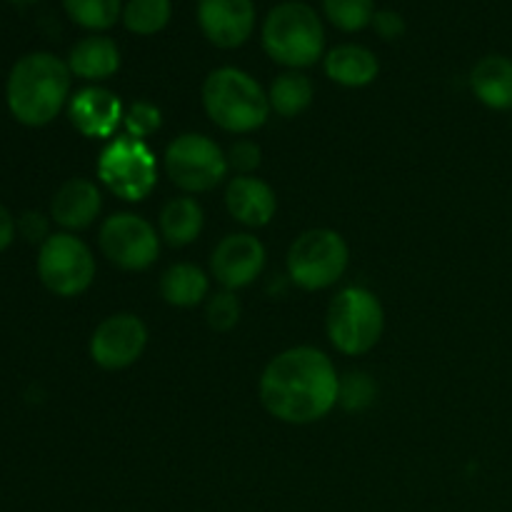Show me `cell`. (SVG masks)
Returning <instances> with one entry per match:
<instances>
[{"mask_svg":"<svg viewBox=\"0 0 512 512\" xmlns=\"http://www.w3.org/2000/svg\"><path fill=\"white\" fill-rule=\"evenodd\" d=\"M260 403L275 420L310 425L323 420L340 400V378L333 360L318 348L283 350L260 375Z\"/></svg>","mask_w":512,"mask_h":512,"instance_id":"6da1fadb","label":"cell"},{"mask_svg":"<svg viewBox=\"0 0 512 512\" xmlns=\"http://www.w3.org/2000/svg\"><path fill=\"white\" fill-rule=\"evenodd\" d=\"M73 73L63 58L45 50L15 60L5 83V103L10 115L25 128L50 125L70 103Z\"/></svg>","mask_w":512,"mask_h":512,"instance_id":"7a4b0ae2","label":"cell"},{"mask_svg":"<svg viewBox=\"0 0 512 512\" xmlns=\"http://www.w3.org/2000/svg\"><path fill=\"white\" fill-rule=\"evenodd\" d=\"M203 108L220 130L248 135L268 123V93L250 73L240 68L213 70L203 83Z\"/></svg>","mask_w":512,"mask_h":512,"instance_id":"3957f363","label":"cell"},{"mask_svg":"<svg viewBox=\"0 0 512 512\" xmlns=\"http://www.w3.org/2000/svg\"><path fill=\"white\" fill-rule=\"evenodd\" d=\"M263 50L278 65L290 70L310 68L325 53V28L313 5L285 0L275 5L260 28Z\"/></svg>","mask_w":512,"mask_h":512,"instance_id":"277c9868","label":"cell"},{"mask_svg":"<svg viewBox=\"0 0 512 512\" xmlns=\"http://www.w3.org/2000/svg\"><path fill=\"white\" fill-rule=\"evenodd\" d=\"M325 328L338 353L350 358L370 353L383 338V303L365 288H343L330 300Z\"/></svg>","mask_w":512,"mask_h":512,"instance_id":"5b68a950","label":"cell"},{"mask_svg":"<svg viewBox=\"0 0 512 512\" xmlns=\"http://www.w3.org/2000/svg\"><path fill=\"white\" fill-rule=\"evenodd\" d=\"M350 263L348 243L330 228L305 230L288 250V275L298 288L325 290L338 283Z\"/></svg>","mask_w":512,"mask_h":512,"instance_id":"8992f818","label":"cell"},{"mask_svg":"<svg viewBox=\"0 0 512 512\" xmlns=\"http://www.w3.org/2000/svg\"><path fill=\"white\" fill-rule=\"evenodd\" d=\"M98 178L120 200L140 203L155 190L158 163L145 140L125 135V138H115L113 143L105 145L98 158Z\"/></svg>","mask_w":512,"mask_h":512,"instance_id":"52a82bcc","label":"cell"},{"mask_svg":"<svg viewBox=\"0 0 512 512\" xmlns=\"http://www.w3.org/2000/svg\"><path fill=\"white\" fill-rule=\"evenodd\" d=\"M163 165L173 185L183 193H208L228 175V155L208 135L185 133L168 145Z\"/></svg>","mask_w":512,"mask_h":512,"instance_id":"ba28073f","label":"cell"},{"mask_svg":"<svg viewBox=\"0 0 512 512\" xmlns=\"http://www.w3.org/2000/svg\"><path fill=\"white\" fill-rule=\"evenodd\" d=\"M38 278L58 298H78L93 285L95 258L73 233H53L38 250Z\"/></svg>","mask_w":512,"mask_h":512,"instance_id":"9c48e42d","label":"cell"},{"mask_svg":"<svg viewBox=\"0 0 512 512\" xmlns=\"http://www.w3.org/2000/svg\"><path fill=\"white\" fill-rule=\"evenodd\" d=\"M98 245L108 263L128 273L148 270L160 255L158 230L135 213H115L105 218L100 225Z\"/></svg>","mask_w":512,"mask_h":512,"instance_id":"30bf717a","label":"cell"},{"mask_svg":"<svg viewBox=\"0 0 512 512\" xmlns=\"http://www.w3.org/2000/svg\"><path fill=\"white\" fill-rule=\"evenodd\" d=\"M148 345V328L133 313L108 315L90 338V358L103 370H125L138 363Z\"/></svg>","mask_w":512,"mask_h":512,"instance_id":"8fae6325","label":"cell"},{"mask_svg":"<svg viewBox=\"0 0 512 512\" xmlns=\"http://www.w3.org/2000/svg\"><path fill=\"white\" fill-rule=\"evenodd\" d=\"M265 245L250 233H233L218 243L210 258V273L225 290L248 288L265 268Z\"/></svg>","mask_w":512,"mask_h":512,"instance_id":"7c38bea8","label":"cell"},{"mask_svg":"<svg viewBox=\"0 0 512 512\" xmlns=\"http://www.w3.org/2000/svg\"><path fill=\"white\" fill-rule=\"evenodd\" d=\"M195 18L215 48L233 50L248 43L253 35L255 3L253 0H198Z\"/></svg>","mask_w":512,"mask_h":512,"instance_id":"4fadbf2b","label":"cell"},{"mask_svg":"<svg viewBox=\"0 0 512 512\" xmlns=\"http://www.w3.org/2000/svg\"><path fill=\"white\" fill-rule=\"evenodd\" d=\"M123 103L100 85L78 90L68 103V118L85 138H110L123 125Z\"/></svg>","mask_w":512,"mask_h":512,"instance_id":"5bb4252c","label":"cell"},{"mask_svg":"<svg viewBox=\"0 0 512 512\" xmlns=\"http://www.w3.org/2000/svg\"><path fill=\"white\" fill-rule=\"evenodd\" d=\"M100 210H103V195L98 185L88 178H70L50 200V218L65 233L90 228L98 220Z\"/></svg>","mask_w":512,"mask_h":512,"instance_id":"9a60e30c","label":"cell"},{"mask_svg":"<svg viewBox=\"0 0 512 512\" xmlns=\"http://www.w3.org/2000/svg\"><path fill=\"white\" fill-rule=\"evenodd\" d=\"M225 208L238 223L248 228H263L275 218L278 198L265 180L253 175H235L225 188Z\"/></svg>","mask_w":512,"mask_h":512,"instance_id":"2e32d148","label":"cell"},{"mask_svg":"<svg viewBox=\"0 0 512 512\" xmlns=\"http://www.w3.org/2000/svg\"><path fill=\"white\" fill-rule=\"evenodd\" d=\"M68 68L73 78L90 80V83H100V80L113 78L120 70V50L113 38L103 33H93L88 38L78 40L70 48Z\"/></svg>","mask_w":512,"mask_h":512,"instance_id":"e0dca14e","label":"cell"},{"mask_svg":"<svg viewBox=\"0 0 512 512\" xmlns=\"http://www.w3.org/2000/svg\"><path fill=\"white\" fill-rule=\"evenodd\" d=\"M323 68L325 75L343 88H365L380 73V63L373 50L355 43L328 50V55L323 58Z\"/></svg>","mask_w":512,"mask_h":512,"instance_id":"ac0fdd59","label":"cell"},{"mask_svg":"<svg viewBox=\"0 0 512 512\" xmlns=\"http://www.w3.org/2000/svg\"><path fill=\"white\" fill-rule=\"evenodd\" d=\"M470 90L493 110H512V58L485 55L470 70Z\"/></svg>","mask_w":512,"mask_h":512,"instance_id":"d6986e66","label":"cell"},{"mask_svg":"<svg viewBox=\"0 0 512 512\" xmlns=\"http://www.w3.org/2000/svg\"><path fill=\"white\" fill-rule=\"evenodd\" d=\"M205 215L198 200L193 198H173L160 210V238L170 248H185L195 243L203 233Z\"/></svg>","mask_w":512,"mask_h":512,"instance_id":"ffe728a7","label":"cell"},{"mask_svg":"<svg viewBox=\"0 0 512 512\" xmlns=\"http://www.w3.org/2000/svg\"><path fill=\"white\" fill-rule=\"evenodd\" d=\"M210 280L198 265L178 263L170 265L160 275V295L173 308H195L208 298Z\"/></svg>","mask_w":512,"mask_h":512,"instance_id":"44dd1931","label":"cell"},{"mask_svg":"<svg viewBox=\"0 0 512 512\" xmlns=\"http://www.w3.org/2000/svg\"><path fill=\"white\" fill-rule=\"evenodd\" d=\"M315 88L310 83L308 75L300 70H288V73L278 75L268 90L270 110L278 113L280 118H298L300 113L310 108L313 103Z\"/></svg>","mask_w":512,"mask_h":512,"instance_id":"7402d4cb","label":"cell"},{"mask_svg":"<svg viewBox=\"0 0 512 512\" xmlns=\"http://www.w3.org/2000/svg\"><path fill=\"white\" fill-rule=\"evenodd\" d=\"M68 18L90 33H105L123 18V0H63Z\"/></svg>","mask_w":512,"mask_h":512,"instance_id":"603a6c76","label":"cell"},{"mask_svg":"<svg viewBox=\"0 0 512 512\" xmlns=\"http://www.w3.org/2000/svg\"><path fill=\"white\" fill-rule=\"evenodd\" d=\"M173 18V3L170 0H128L123 8V25L133 35H158L168 28Z\"/></svg>","mask_w":512,"mask_h":512,"instance_id":"cb8c5ba5","label":"cell"},{"mask_svg":"<svg viewBox=\"0 0 512 512\" xmlns=\"http://www.w3.org/2000/svg\"><path fill=\"white\" fill-rule=\"evenodd\" d=\"M323 10L330 23L343 33H358L373 25L375 0H323Z\"/></svg>","mask_w":512,"mask_h":512,"instance_id":"d4e9b609","label":"cell"},{"mask_svg":"<svg viewBox=\"0 0 512 512\" xmlns=\"http://www.w3.org/2000/svg\"><path fill=\"white\" fill-rule=\"evenodd\" d=\"M160 125H163V113H160L158 105L148 103V100H138L123 115L125 133L135 140L150 138L153 133H158Z\"/></svg>","mask_w":512,"mask_h":512,"instance_id":"484cf974","label":"cell"},{"mask_svg":"<svg viewBox=\"0 0 512 512\" xmlns=\"http://www.w3.org/2000/svg\"><path fill=\"white\" fill-rule=\"evenodd\" d=\"M240 313V300L233 290H220L213 298L208 300V308H205V318H208V325L215 330V333H228L238 325Z\"/></svg>","mask_w":512,"mask_h":512,"instance_id":"4316f807","label":"cell"},{"mask_svg":"<svg viewBox=\"0 0 512 512\" xmlns=\"http://www.w3.org/2000/svg\"><path fill=\"white\" fill-rule=\"evenodd\" d=\"M375 385L370 383L368 375H348V380H340V400L338 403H345V408H363L373 400Z\"/></svg>","mask_w":512,"mask_h":512,"instance_id":"83f0119b","label":"cell"},{"mask_svg":"<svg viewBox=\"0 0 512 512\" xmlns=\"http://www.w3.org/2000/svg\"><path fill=\"white\" fill-rule=\"evenodd\" d=\"M260 158H263V153H260L258 143H253V140H238L230 148L228 165L233 170H238L240 175H250L260 165Z\"/></svg>","mask_w":512,"mask_h":512,"instance_id":"f1b7e54d","label":"cell"},{"mask_svg":"<svg viewBox=\"0 0 512 512\" xmlns=\"http://www.w3.org/2000/svg\"><path fill=\"white\" fill-rule=\"evenodd\" d=\"M18 235L28 240V243L43 245L45 240L53 235L50 233L48 215L38 213V210H25V213L18 218Z\"/></svg>","mask_w":512,"mask_h":512,"instance_id":"f546056e","label":"cell"},{"mask_svg":"<svg viewBox=\"0 0 512 512\" xmlns=\"http://www.w3.org/2000/svg\"><path fill=\"white\" fill-rule=\"evenodd\" d=\"M373 28L383 40H395L405 35V20L395 10H378L373 18Z\"/></svg>","mask_w":512,"mask_h":512,"instance_id":"4dcf8cb0","label":"cell"},{"mask_svg":"<svg viewBox=\"0 0 512 512\" xmlns=\"http://www.w3.org/2000/svg\"><path fill=\"white\" fill-rule=\"evenodd\" d=\"M15 235H18V220H15L13 213L0 203V253L13 245Z\"/></svg>","mask_w":512,"mask_h":512,"instance_id":"1f68e13d","label":"cell"},{"mask_svg":"<svg viewBox=\"0 0 512 512\" xmlns=\"http://www.w3.org/2000/svg\"><path fill=\"white\" fill-rule=\"evenodd\" d=\"M8 3H13V5H33V3H38V0H8Z\"/></svg>","mask_w":512,"mask_h":512,"instance_id":"d6a6232c","label":"cell"}]
</instances>
